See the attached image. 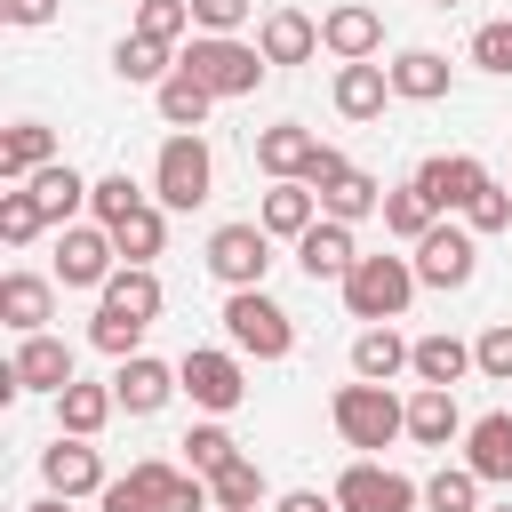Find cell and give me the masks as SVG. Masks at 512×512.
Masks as SVG:
<instances>
[{"mask_svg": "<svg viewBox=\"0 0 512 512\" xmlns=\"http://www.w3.org/2000/svg\"><path fill=\"white\" fill-rule=\"evenodd\" d=\"M424 280H416V264L408 256H360L352 264V280H344V312L352 320H368V328H384V320H400L408 312V296H416Z\"/></svg>", "mask_w": 512, "mask_h": 512, "instance_id": "1", "label": "cell"}, {"mask_svg": "<svg viewBox=\"0 0 512 512\" xmlns=\"http://www.w3.org/2000/svg\"><path fill=\"white\" fill-rule=\"evenodd\" d=\"M112 408H120V400H112V384H64V392H56V416H64V432H72V440H96Z\"/></svg>", "mask_w": 512, "mask_h": 512, "instance_id": "32", "label": "cell"}, {"mask_svg": "<svg viewBox=\"0 0 512 512\" xmlns=\"http://www.w3.org/2000/svg\"><path fill=\"white\" fill-rule=\"evenodd\" d=\"M296 264L312 272V280H352V264H360V240H352V224H336V216H320L304 240H296Z\"/></svg>", "mask_w": 512, "mask_h": 512, "instance_id": "17", "label": "cell"}, {"mask_svg": "<svg viewBox=\"0 0 512 512\" xmlns=\"http://www.w3.org/2000/svg\"><path fill=\"white\" fill-rule=\"evenodd\" d=\"M88 344H96V352H112V360H136V344H144V328L96 304V320H88Z\"/></svg>", "mask_w": 512, "mask_h": 512, "instance_id": "42", "label": "cell"}, {"mask_svg": "<svg viewBox=\"0 0 512 512\" xmlns=\"http://www.w3.org/2000/svg\"><path fill=\"white\" fill-rule=\"evenodd\" d=\"M208 496H216V512H256V504H264V472L240 456V464H224V472L208 480Z\"/></svg>", "mask_w": 512, "mask_h": 512, "instance_id": "39", "label": "cell"}, {"mask_svg": "<svg viewBox=\"0 0 512 512\" xmlns=\"http://www.w3.org/2000/svg\"><path fill=\"white\" fill-rule=\"evenodd\" d=\"M464 464H472L480 480H512V416H504V408H496V416H472Z\"/></svg>", "mask_w": 512, "mask_h": 512, "instance_id": "29", "label": "cell"}, {"mask_svg": "<svg viewBox=\"0 0 512 512\" xmlns=\"http://www.w3.org/2000/svg\"><path fill=\"white\" fill-rule=\"evenodd\" d=\"M208 184H216L208 144H200V136H168V144H160V160H152V192H160V208H200V200H208Z\"/></svg>", "mask_w": 512, "mask_h": 512, "instance_id": "6", "label": "cell"}, {"mask_svg": "<svg viewBox=\"0 0 512 512\" xmlns=\"http://www.w3.org/2000/svg\"><path fill=\"white\" fill-rule=\"evenodd\" d=\"M464 432H472V424H464L456 392L416 384V400H408V440H416V448H448V440H464Z\"/></svg>", "mask_w": 512, "mask_h": 512, "instance_id": "20", "label": "cell"}, {"mask_svg": "<svg viewBox=\"0 0 512 512\" xmlns=\"http://www.w3.org/2000/svg\"><path fill=\"white\" fill-rule=\"evenodd\" d=\"M400 368H416V344H400V328H392V320L352 336V376H360V384H392Z\"/></svg>", "mask_w": 512, "mask_h": 512, "instance_id": "21", "label": "cell"}, {"mask_svg": "<svg viewBox=\"0 0 512 512\" xmlns=\"http://www.w3.org/2000/svg\"><path fill=\"white\" fill-rule=\"evenodd\" d=\"M88 208H96V224L112 232V224H128V216L144 208V192H136V176H128V168H112V176H96V192H88Z\"/></svg>", "mask_w": 512, "mask_h": 512, "instance_id": "37", "label": "cell"}, {"mask_svg": "<svg viewBox=\"0 0 512 512\" xmlns=\"http://www.w3.org/2000/svg\"><path fill=\"white\" fill-rule=\"evenodd\" d=\"M504 512H512V504H504Z\"/></svg>", "mask_w": 512, "mask_h": 512, "instance_id": "51", "label": "cell"}, {"mask_svg": "<svg viewBox=\"0 0 512 512\" xmlns=\"http://www.w3.org/2000/svg\"><path fill=\"white\" fill-rule=\"evenodd\" d=\"M424 512H480V472L472 464H440L424 480Z\"/></svg>", "mask_w": 512, "mask_h": 512, "instance_id": "36", "label": "cell"}, {"mask_svg": "<svg viewBox=\"0 0 512 512\" xmlns=\"http://www.w3.org/2000/svg\"><path fill=\"white\" fill-rule=\"evenodd\" d=\"M40 480H48V496H104L112 480H104V456L88 448V440H56V448H40Z\"/></svg>", "mask_w": 512, "mask_h": 512, "instance_id": "16", "label": "cell"}, {"mask_svg": "<svg viewBox=\"0 0 512 512\" xmlns=\"http://www.w3.org/2000/svg\"><path fill=\"white\" fill-rule=\"evenodd\" d=\"M224 336H232L240 352H256V360H288V344H296L288 312H280L264 288H232V296H224Z\"/></svg>", "mask_w": 512, "mask_h": 512, "instance_id": "5", "label": "cell"}, {"mask_svg": "<svg viewBox=\"0 0 512 512\" xmlns=\"http://www.w3.org/2000/svg\"><path fill=\"white\" fill-rule=\"evenodd\" d=\"M160 240H168V216H160L152 200H144L128 224H112V248H120V264H152V256H160Z\"/></svg>", "mask_w": 512, "mask_h": 512, "instance_id": "35", "label": "cell"}, {"mask_svg": "<svg viewBox=\"0 0 512 512\" xmlns=\"http://www.w3.org/2000/svg\"><path fill=\"white\" fill-rule=\"evenodd\" d=\"M312 160H320V136H312V128H296V120L256 128V168H264L272 184H304V176H312Z\"/></svg>", "mask_w": 512, "mask_h": 512, "instance_id": "14", "label": "cell"}, {"mask_svg": "<svg viewBox=\"0 0 512 512\" xmlns=\"http://www.w3.org/2000/svg\"><path fill=\"white\" fill-rule=\"evenodd\" d=\"M280 512H336V496H320V488H296V496H280Z\"/></svg>", "mask_w": 512, "mask_h": 512, "instance_id": "48", "label": "cell"}, {"mask_svg": "<svg viewBox=\"0 0 512 512\" xmlns=\"http://www.w3.org/2000/svg\"><path fill=\"white\" fill-rule=\"evenodd\" d=\"M464 224H472V232H504V224H512V192H504V184H488V192L464 208Z\"/></svg>", "mask_w": 512, "mask_h": 512, "instance_id": "46", "label": "cell"}, {"mask_svg": "<svg viewBox=\"0 0 512 512\" xmlns=\"http://www.w3.org/2000/svg\"><path fill=\"white\" fill-rule=\"evenodd\" d=\"M112 72H120V80H136V88H160V80L176 72V48H160V40L128 32V40L112 48Z\"/></svg>", "mask_w": 512, "mask_h": 512, "instance_id": "33", "label": "cell"}, {"mask_svg": "<svg viewBox=\"0 0 512 512\" xmlns=\"http://www.w3.org/2000/svg\"><path fill=\"white\" fill-rule=\"evenodd\" d=\"M384 72H392V96H408V104H440L448 96V56L440 48H400Z\"/></svg>", "mask_w": 512, "mask_h": 512, "instance_id": "23", "label": "cell"}, {"mask_svg": "<svg viewBox=\"0 0 512 512\" xmlns=\"http://www.w3.org/2000/svg\"><path fill=\"white\" fill-rule=\"evenodd\" d=\"M432 8H456V0H432Z\"/></svg>", "mask_w": 512, "mask_h": 512, "instance_id": "50", "label": "cell"}, {"mask_svg": "<svg viewBox=\"0 0 512 512\" xmlns=\"http://www.w3.org/2000/svg\"><path fill=\"white\" fill-rule=\"evenodd\" d=\"M472 64H480V72H496V80H512V16H496V24H480V32H472Z\"/></svg>", "mask_w": 512, "mask_h": 512, "instance_id": "43", "label": "cell"}, {"mask_svg": "<svg viewBox=\"0 0 512 512\" xmlns=\"http://www.w3.org/2000/svg\"><path fill=\"white\" fill-rule=\"evenodd\" d=\"M96 296H104V312H120V320H136V328L160 320V280H152V264H120Z\"/></svg>", "mask_w": 512, "mask_h": 512, "instance_id": "26", "label": "cell"}, {"mask_svg": "<svg viewBox=\"0 0 512 512\" xmlns=\"http://www.w3.org/2000/svg\"><path fill=\"white\" fill-rule=\"evenodd\" d=\"M40 232H48V224H40L32 192H24V184H8V192H0V240H8V248H24V240H40Z\"/></svg>", "mask_w": 512, "mask_h": 512, "instance_id": "41", "label": "cell"}, {"mask_svg": "<svg viewBox=\"0 0 512 512\" xmlns=\"http://www.w3.org/2000/svg\"><path fill=\"white\" fill-rule=\"evenodd\" d=\"M112 272H120V248H112L104 224H72V232H56V280H64V288H104Z\"/></svg>", "mask_w": 512, "mask_h": 512, "instance_id": "9", "label": "cell"}, {"mask_svg": "<svg viewBox=\"0 0 512 512\" xmlns=\"http://www.w3.org/2000/svg\"><path fill=\"white\" fill-rule=\"evenodd\" d=\"M328 416H336L344 448H392L408 432V400H392V384H336Z\"/></svg>", "mask_w": 512, "mask_h": 512, "instance_id": "2", "label": "cell"}, {"mask_svg": "<svg viewBox=\"0 0 512 512\" xmlns=\"http://www.w3.org/2000/svg\"><path fill=\"white\" fill-rule=\"evenodd\" d=\"M472 360H480V376H488V384H512V320H496V328L472 344Z\"/></svg>", "mask_w": 512, "mask_h": 512, "instance_id": "44", "label": "cell"}, {"mask_svg": "<svg viewBox=\"0 0 512 512\" xmlns=\"http://www.w3.org/2000/svg\"><path fill=\"white\" fill-rule=\"evenodd\" d=\"M256 48H264V64H304V56L320 48V24H312L304 8H272V16L256 24Z\"/></svg>", "mask_w": 512, "mask_h": 512, "instance_id": "22", "label": "cell"}, {"mask_svg": "<svg viewBox=\"0 0 512 512\" xmlns=\"http://www.w3.org/2000/svg\"><path fill=\"white\" fill-rule=\"evenodd\" d=\"M256 224H264L272 240H304V232L320 224V192H312V184H272L264 208H256Z\"/></svg>", "mask_w": 512, "mask_h": 512, "instance_id": "25", "label": "cell"}, {"mask_svg": "<svg viewBox=\"0 0 512 512\" xmlns=\"http://www.w3.org/2000/svg\"><path fill=\"white\" fill-rule=\"evenodd\" d=\"M0 16H8V24H48L56 0H0Z\"/></svg>", "mask_w": 512, "mask_h": 512, "instance_id": "47", "label": "cell"}, {"mask_svg": "<svg viewBox=\"0 0 512 512\" xmlns=\"http://www.w3.org/2000/svg\"><path fill=\"white\" fill-rule=\"evenodd\" d=\"M320 48L344 56V64H368V56L384 48V16H376L368 0H336V8L320 16Z\"/></svg>", "mask_w": 512, "mask_h": 512, "instance_id": "13", "label": "cell"}, {"mask_svg": "<svg viewBox=\"0 0 512 512\" xmlns=\"http://www.w3.org/2000/svg\"><path fill=\"white\" fill-rule=\"evenodd\" d=\"M168 392H184V384H176V368H168V360H152V352H136V360H120V368H112V400H120L128 416L168 408Z\"/></svg>", "mask_w": 512, "mask_h": 512, "instance_id": "18", "label": "cell"}, {"mask_svg": "<svg viewBox=\"0 0 512 512\" xmlns=\"http://www.w3.org/2000/svg\"><path fill=\"white\" fill-rule=\"evenodd\" d=\"M392 96V72L384 64H336V112L344 120H376Z\"/></svg>", "mask_w": 512, "mask_h": 512, "instance_id": "30", "label": "cell"}, {"mask_svg": "<svg viewBox=\"0 0 512 512\" xmlns=\"http://www.w3.org/2000/svg\"><path fill=\"white\" fill-rule=\"evenodd\" d=\"M416 184H424V200H432V208L448 216V208H472V200H480V192H488L496 176H488V168H480L472 152H432V160L416 168Z\"/></svg>", "mask_w": 512, "mask_h": 512, "instance_id": "12", "label": "cell"}, {"mask_svg": "<svg viewBox=\"0 0 512 512\" xmlns=\"http://www.w3.org/2000/svg\"><path fill=\"white\" fill-rule=\"evenodd\" d=\"M432 224H440V208L424 200V184H416V176L384 192V232H392V240H408V248H416V240H424Z\"/></svg>", "mask_w": 512, "mask_h": 512, "instance_id": "31", "label": "cell"}, {"mask_svg": "<svg viewBox=\"0 0 512 512\" xmlns=\"http://www.w3.org/2000/svg\"><path fill=\"white\" fill-rule=\"evenodd\" d=\"M184 456H192L200 480H216L224 464H240V440H232L224 424H192V432H184Z\"/></svg>", "mask_w": 512, "mask_h": 512, "instance_id": "38", "label": "cell"}, {"mask_svg": "<svg viewBox=\"0 0 512 512\" xmlns=\"http://www.w3.org/2000/svg\"><path fill=\"white\" fill-rule=\"evenodd\" d=\"M464 368H480L464 336H448V328L416 336V384H440V392H456V384H464Z\"/></svg>", "mask_w": 512, "mask_h": 512, "instance_id": "28", "label": "cell"}, {"mask_svg": "<svg viewBox=\"0 0 512 512\" xmlns=\"http://www.w3.org/2000/svg\"><path fill=\"white\" fill-rule=\"evenodd\" d=\"M208 104H216V96H208V88H200V80H192L184 64H176V72L160 80V120H168L176 136H192V128L208 120Z\"/></svg>", "mask_w": 512, "mask_h": 512, "instance_id": "34", "label": "cell"}, {"mask_svg": "<svg viewBox=\"0 0 512 512\" xmlns=\"http://www.w3.org/2000/svg\"><path fill=\"white\" fill-rule=\"evenodd\" d=\"M8 376H16V392H64V384H80L72 376V344L64 336H16V360H8Z\"/></svg>", "mask_w": 512, "mask_h": 512, "instance_id": "15", "label": "cell"}, {"mask_svg": "<svg viewBox=\"0 0 512 512\" xmlns=\"http://www.w3.org/2000/svg\"><path fill=\"white\" fill-rule=\"evenodd\" d=\"M208 96H256V80L272 72L264 64V48H248V40H216V32H192V48L176 56Z\"/></svg>", "mask_w": 512, "mask_h": 512, "instance_id": "3", "label": "cell"}, {"mask_svg": "<svg viewBox=\"0 0 512 512\" xmlns=\"http://www.w3.org/2000/svg\"><path fill=\"white\" fill-rule=\"evenodd\" d=\"M48 160H56V128H40V120H16V128L0 136V184H32Z\"/></svg>", "mask_w": 512, "mask_h": 512, "instance_id": "24", "label": "cell"}, {"mask_svg": "<svg viewBox=\"0 0 512 512\" xmlns=\"http://www.w3.org/2000/svg\"><path fill=\"white\" fill-rule=\"evenodd\" d=\"M24 512H72V496H40V504H24Z\"/></svg>", "mask_w": 512, "mask_h": 512, "instance_id": "49", "label": "cell"}, {"mask_svg": "<svg viewBox=\"0 0 512 512\" xmlns=\"http://www.w3.org/2000/svg\"><path fill=\"white\" fill-rule=\"evenodd\" d=\"M208 272H216L224 288H264V272H272V232H264V224H216V232H208Z\"/></svg>", "mask_w": 512, "mask_h": 512, "instance_id": "7", "label": "cell"}, {"mask_svg": "<svg viewBox=\"0 0 512 512\" xmlns=\"http://www.w3.org/2000/svg\"><path fill=\"white\" fill-rule=\"evenodd\" d=\"M24 192H32V208H40V224H56V232H72V208H80V200H88L96 184H88V176H80L72 160H48V168H40V176H32Z\"/></svg>", "mask_w": 512, "mask_h": 512, "instance_id": "19", "label": "cell"}, {"mask_svg": "<svg viewBox=\"0 0 512 512\" xmlns=\"http://www.w3.org/2000/svg\"><path fill=\"white\" fill-rule=\"evenodd\" d=\"M312 192H320V216H336V224H360V216H384V184L368 176V168H352L336 144H320V160H312V176H304Z\"/></svg>", "mask_w": 512, "mask_h": 512, "instance_id": "4", "label": "cell"}, {"mask_svg": "<svg viewBox=\"0 0 512 512\" xmlns=\"http://www.w3.org/2000/svg\"><path fill=\"white\" fill-rule=\"evenodd\" d=\"M416 280L424 288H464L472 272H480V248H472V224H432L424 240H416Z\"/></svg>", "mask_w": 512, "mask_h": 512, "instance_id": "8", "label": "cell"}, {"mask_svg": "<svg viewBox=\"0 0 512 512\" xmlns=\"http://www.w3.org/2000/svg\"><path fill=\"white\" fill-rule=\"evenodd\" d=\"M328 496H336V512H416L424 504V488L400 480V472H384V464H352Z\"/></svg>", "mask_w": 512, "mask_h": 512, "instance_id": "11", "label": "cell"}, {"mask_svg": "<svg viewBox=\"0 0 512 512\" xmlns=\"http://www.w3.org/2000/svg\"><path fill=\"white\" fill-rule=\"evenodd\" d=\"M248 8H256V0H192V24L216 32V40H232V32L248 24Z\"/></svg>", "mask_w": 512, "mask_h": 512, "instance_id": "45", "label": "cell"}, {"mask_svg": "<svg viewBox=\"0 0 512 512\" xmlns=\"http://www.w3.org/2000/svg\"><path fill=\"white\" fill-rule=\"evenodd\" d=\"M184 24H192V0H136V32H144V40L176 48V40H184Z\"/></svg>", "mask_w": 512, "mask_h": 512, "instance_id": "40", "label": "cell"}, {"mask_svg": "<svg viewBox=\"0 0 512 512\" xmlns=\"http://www.w3.org/2000/svg\"><path fill=\"white\" fill-rule=\"evenodd\" d=\"M176 384H184L192 408H208V416H224V408L248 400V376H240L232 352H184V360H176Z\"/></svg>", "mask_w": 512, "mask_h": 512, "instance_id": "10", "label": "cell"}, {"mask_svg": "<svg viewBox=\"0 0 512 512\" xmlns=\"http://www.w3.org/2000/svg\"><path fill=\"white\" fill-rule=\"evenodd\" d=\"M48 312H56V288H48L40 272H8V280H0V320H8L16 336H40Z\"/></svg>", "mask_w": 512, "mask_h": 512, "instance_id": "27", "label": "cell"}]
</instances>
